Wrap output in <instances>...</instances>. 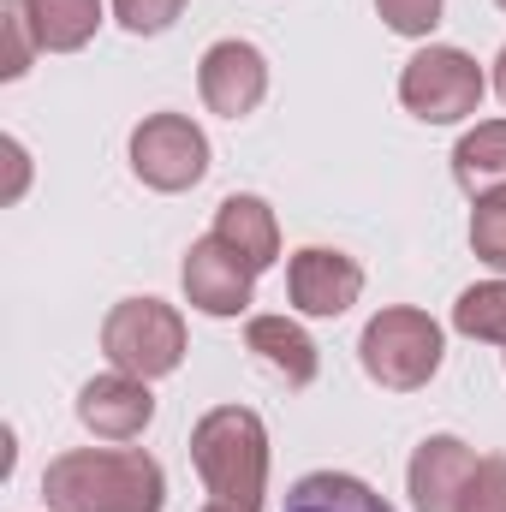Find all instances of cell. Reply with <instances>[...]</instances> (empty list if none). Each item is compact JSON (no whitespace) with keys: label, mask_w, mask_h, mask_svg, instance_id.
Instances as JSON below:
<instances>
[{"label":"cell","mask_w":506,"mask_h":512,"mask_svg":"<svg viewBox=\"0 0 506 512\" xmlns=\"http://www.w3.org/2000/svg\"><path fill=\"white\" fill-rule=\"evenodd\" d=\"M42 501H48V512H161L167 477L149 453L78 447V453L48 459Z\"/></svg>","instance_id":"1"},{"label":"cell","mask_w":506,"mask_h":512,"mask_svg":"<svg viewBox=\"0 0 506 512\" xmlns=\"http://www.w3.org/2000/svg\"><path fill=\"white\" fill-rule=\"evenodd\" d=\"M191 459L197 477L209 483L215 507L227 512H262L268 495V429L245 405H221L191 429Z\"/></svg>","instance_id":"2"},{"label":"cell","mask_w":506,"mask_h":512,"mask_svg":"<svg viewBox=\"0 0 506 512\" xmlns=\"http://www.w3.org/2000/svg\"><path fill=\"white\" fill-rule=\"evenodd\" d=\"M102 352L114 358V370H126L137 382L173 376L179 358H185V322L161 298H126L102 322Z\"/></svg>","instance_id":"3"},{"label":"cell","mask_w":506,"mask_h":512,"mask_svg":"<svg viewBox=\"0 0 506 512\" xmlns=\"http://www.w3.org/2000/svg\"><path fill=\"white\" fill-rule=\"evenodd\" d=\"M358 352H364L370 382L393 387V393H411V387H423L435 370H441V328H435V316L399 304V310L370 316Z\"/></svg>","instance_id":"4"},{"label":"cell","mask_w":506,"mask_h":512,"mask_svg":"<svg viewBox=\"0 0 506 512\" xmlns=\"http://www.w3.org/2000/svg\"><path fill=\"white\" fill-rule=\"evenodd\" d=\"M483 66L465 54V48H423L417 60H405L399 72V102L405 114L429 120V126H453L465 114H477L483 102Z\"/></svg>","instance_id":"5"},{"label":"cell","mask_w":506,"mask_h":512,"mask_svg":"<svg viewBox=\"0 0 506 512\" xmlns=\"http://www.w3.org/2000/svg\"><path fill=\"white\" fill-rule=\"evenodd\" d=\"M131 173L149 191H191L209 173V137L185 114H149L131 131Z\"/></svg>","instance_id":"6"},{"label":"cell","mask_w":506,"mask_h":512,"mask_svg":"<svg viewBox=\"0 0 506 512\" xmlns=\"http://www.w3.org/2000/svg\"><path fill=\"white\" fill-rule=\"evenodd\" d=\"M179 280H185V298H191L203 316H239V310L251 304L256 268L233 251V245H221V239L209 233V239H197V245L185 251Z\"/></svg>","instance_id":"7"},{"label":"cell","mask_w":506,"mask_h":512,"mask_svg":"<svg viewBox=\"0 0 506 512\" xmlns=\"http://www.w3.org/2000/svg\"><path fill=\"white\" fill-rule=\"evenodd\" d=\"M197 84H203L209 114H221V120H245V114L262 108V96H268V60L256 54L251 42H215V48L203 54Z\"/></svg>","instance_id":"8"},{"label":"cell","mask_w":506,"mask_h":512,"mask_svg":"<svg viewBox=\"0 0 506 512\" xmlns=\"http://www.w3.org/2000/svg\"><path fill=\"white\" fill-rule=\"evenodd\" d=\"M286 292L304 316H346L364 292V268L346 251H328V245H310V251L292 256L286 268Z\"/></svg>","instance_id":"9"},{"label":"cell","mask_w":506,"mask_h":512,"mask_svg":"<svg viewBox=\"0 0 506 512\" xmlns=\"http://www.w3.org/2000/svg\"><path fill=\"white\" fill-rule=\"evenodd\" d=\"M471 477H477V453L459 435H429L411 453V507L417 512H465Z\"/></svg>","instance_id":"10"},{"label":"cell","mask_w":506,"mask_h":512,"mask_svg":"<svg viewBox=\"0 0 506 512\" xmlns=\"http://www.w3.org/2000/svg\"><path fill=\"white\" fill-rule=\"evenodd\" d=\"M78 417H84V429H96L102 441H131V435L149 429L155 399H149V387L137 382V376L114 370V376L84 382V393H78Z\"/></svg>","instance_id":"11"},{"label":"cell","mask_w":506,"mask_h":512,"mask_svg":"<svg viewBox=\"0 0 506 512\" xmlns=\"http://www.w3.org/2000/svg\"><path fill=\"white\" fill-rule=\"evenodd\" d=\"M245 340H251V352L274 370V376H286V387L316 382V346H310V334H304L298 322H286V316H256L251 328H245Z\"/></svg>","instance_id":"12"},{"label":"cell","mask_w":506,"mask_h":512,"mask_svg":"<svg viewBox=\"0 0 506 512\" xmlns=\"http://www.w3.org/2000/svg\"><path fill=\"white\" fill-rule=\"evenodd\" d=\"M215 239L233 245L251 268H268L280 256V227H274V209L262 197H227L215 215Z\"/></svg>","instance_id":"13"},{"label":"cell","mask_w":506,"mask_h":512,"mask_svg":"<svg viewBox=\"0 0 506 512\" xmlns=\"http://www.w3.org/2000/svg\"><path fill=\"white\" fill-rule=\"evenodd\" d=\"M453 179H459L471 197L506 191V120H483L477 131L459 137V149H453Z\"/></svg>","instance_id":"14"},{"label":"cell","mask_w":506,"mask_h":512,"mask_svg":"<svg viewBox=\"0 0 506 512\" xmlns=\"http://www.w3.org/2000/svg\"><path fill=\"white\" fill-rule=\"evenodd\" d=\"M24 12H30L36 48H48V54L84 48L102 24V0H24Z\"/></svg>","instance_id":"15"},{"label":"cell","mask_w":506,"mask_h":512,"mask_svg":"<svg viewBox=\"0 0 506 512\" xmlns=\"http://www.w3.org/2000/svg\"><path fill=\"white\" fill-rule=\"evenodd\" d=\"M286 512H393V507L381 501L370 483H358L346 471H310L286 495Z\"/></svg>","instance_id":"16"},{"label":"cell","mask_w":506,"mask_h":512,"mask_svg":"<svg viewBox=\"0 0 506 512\" xmlns=\"http://www.w3.org/2000/svg\"><path fill=\"white\" fill-rule=\"evenodd\" d=\"M453 328H459L465 340H501L506 346V280L465 286L459 304H453Z\"/></svg>","instance_id":"17"},{"label":"cell","mask_w":506,"mask_h":512,"mask_svg":"<svg viewBox=\"0 0 506 512\" xmlns=\"http://www.w3.org/2000/svg\"><path fill=\"white\" fill-rule=\"evenodd\" d=\"M471 245L489 268L506 274V191L495 197H477V215H471Z\"/></svg>","instance_id":"18"},{"label":"cell","mask_w":506,"mask_h":512,"mask_svg":"<svg viewBox=\"0 0 506 512\" xmlns=\"http://www.w3.org/2000/svg\"><path fill=\"white\" fill-rule=\"evenodd\" d=\"M0 36H6V66H0V78H24L30 72V12H24V0H0Z\"/></svg>","instance_id":"19"},{"label":"cell","mask_w":506,"mask_h":512,"mask_svg":"<svg viewBox=\"0 0 506 512\" xmlns=\"http://www.w3.org/2000/svg\"><path fill=\"white\" fill-rule=\"evenodd\" d=\"M114 12H120V24L131 36H161L185 12V0H114Z\"/></svg>","instance_id":"20"},{"label":"cell","mask_w":506,"mask_h":512,"mask_svg":"<svg viewBox=\"0 0 506 512\" xmlns=\"http://www.w3.org/2000/svg\"><path fill=\"white\" fill-rule=\"evenodd\" d=\"M465 512H506V459H477V477L465 489Z\"/></svg>","instance_id":"21"},{"label":"cell","mask_w":506,"mask_h":512,"mask_svg":"<svg viewBox=\"0 0 506 512\" xmlns=\"http://www.w3.org/2000/svg\"><path fill=\"white\" fill-rule=\"evenodd\" d=\"M376 6L387 30H399V36H429L441 24V0H376Z\"/></svg>","instance_id":"22"},{"label":"cell","mask_w":506,"mask_h":512,"mask_svg":"<svg viewBox=\"0 0 506 512\" xmlns=\"http://www.w3.org/2000/svg\"><path fill=\"white\" fill-rule=\"evenodd\" d=\"M495 90H501V102H506V48H501V60H495Z\"/></svg>","instance_id":"23"},{"label":"cell","mask_w":506,"mask_h":512,"mask_svg":"<svg viewBox=\"0 0 506 512\" xmlns=\"http://www.w3.org/2000/svg\"><path fill=\"white\" fill-rule=\"evenodd\" d=\"M203 512H227V507H203Z\"/></svg>","instance_id":"24"},{"label":"cell","mask_w":506,"mask_h":512,"mask_svg":"<svg viewBox=\"0 0 506 512\" xmlns=\"http://www.w3.org/2000/svg\"><path fill=\"white\" fill-rule=\"evenodd\" d=\"M501 6H506V0H501Z\"/></svg>","instance_id":"25"}]
</instances>
